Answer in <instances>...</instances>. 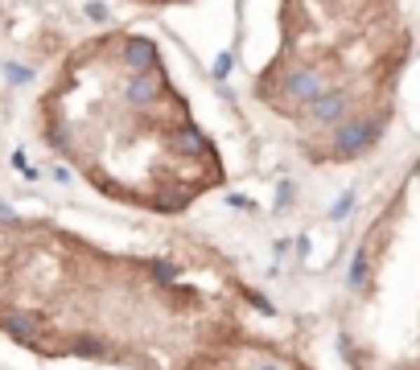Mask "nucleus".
Segmentation results:
<instances>
[{
    "mask_svg": "<svg viewBox=\"0 0 420 370\" xmlns=\"http://www.w3.org/2000/svg\"><path fill=\"white\" fill-rule=\"evenodd\" d=\"M384 132V116H346V120L334 128V140H330V153L338 160H351L363 156Z\"/></svg>",
    "mask_w": 420,
    "mask_h": 370,
    "instance_id": "f257e3e1",
    "label": "nucleus"
},
{
    "mask_svg": "<svg viewBox=\"0 0 420 370\" xmlns=\"http://www.w3.org/2000/svg\"><path fill=\"white\" fill-rule=\"evenodd\" d=\"M165 91V78H161V70H149V74H128L124 78V103L128 107H136V111H144V107H153Z\"/></svg>",
    "mask_w": 420,
    "mask_h": 370,
    "instance_id": "f03ea898",
    "label": "nucleus"
},
{
    "mask_svg": "<svg viewBox=\"0 0 420 370\" xmlns=\"http://www.w3.org/2000/svg\"><path fill=\"white\" fill-rule=\"evenodd\" d=\"M346 116H351V95L346 91H325L309 103V120L318 128H338Z\"/></svg>",
    "mask_w": 420,
    "mask_h": 370,
    "instance_id": "7ed1b4c3",
    "label": "nucleus"
},
{
    "mask_svg": "<svg viewBox=\"0 0 420 370\" xmlns=\"http://www.w3.org/2000/svg\"><path fill=\"white\" fill-rule=\"evenodd\" d=\"M325 78L313 70V66H301V70H292L289 78H285V95H289V103H313L318 95H325Z\"/></svg>",
    "mask_w": 420,
    "mask_h": 370,
    "instance_id": "20e7f679",
    "label": "nucleus"
},
{
    "mask_svg": "<svg viewBox=\"0 0 420 370\" xmlns=\"http://www.w3.org/2000/svg\"><path fill=\"white\" fill-rule=\"evenodd\" d=\"M120 54H124L128 74H149V70H157V54H161V50H157L153 37H124Z\"/></svg>",
    "mask_w": 420,
    "mask_h": 370,
    "instance_id": "39448f33",
    "label": "nucleus"
},
{
    "mask_svg": "<svg viewBox=\"0 0 420 370\" xmlns=\"http://www.w3.org/2000/svg\"><path fill=\"white\" fill-rule=\"evenodd\" d=\"M173 149L194 153V156H210V140L198 132L194 123H182V128H177V136H173Z\"/></svg>",
    "mask_w": 420,
    "mask_h": 370,
    "instance_id": "423d86ee",
    "label": "nucleus"
},
{
    "mask_svg": "<svg viewBox=\"0 0 420 370\" xmlns=\"http://www.w3.org/2000/svg\"><path fill=\"white\" fill-rule=\"evenodd\" d=\"M367 280H371V251L358 247L351 268H346V284H351V288H367Z\"/></svg>",
    "mask_w": 420,
    "mask_h": 370,
    "instance_id": "0eeeda50",
    "label": "nucleus"
},
{
    "mask_svg": "<svg viewBox=\"0 0 420 370\" xmlns=\"http://www.w3.org/2000/svg\"><path fill=\"white\" fill-rule=\"evenodd\" d=\"M4 74H8V83H13V87H29V83H33V70H29V66H21V62H8V66H4Z\"/></svg>",
    "mask_w": 420,
    "mask_h": 370,
    "instance_id": "6e6552de",
    "label": "nucleus"
},
{
    "mask_svg": "<svg viewBox=\"0 0 420 370\" xmlns=\"http://www.w3.org/2000/svg\"><path fill=\"white\" fill-rule=\"evenodd\" d=\"M355 189H346V193H342V198H338V202H334V210H330V218H334V222H338V218H346L351 214V210H355Z\"/></svg>",
    "mask_w": 420,
    "mask_h": 370,
    "instance_id": "1a4fd4ad",
    "label": "nucleus"
},
{
    "mask_svg": "<svg viewBox=\"0 0 420 370\" xmlns=\"http://www.w3.org/2000/svg\"><path fill=\"white\" fill-rule=\"evenodd\" d=\"M292 202H297V185H292V181H280V185H276V214H280L285 206H292Z\"/></svg>",
    "mask_w": 420,
    "mask_h": 370,
    "instance_id": "9d476101",
    "label": "nucleus"
},
{
    "mask_svg": "<svg viewBox=\"0 0 420 370\" xmlns=\"http://www.w3.org/2000/svg\"><path fill=\"white\" fill-rule=\"evenodd\" d=\"M231 66H235V58H231V50H223V54H219V58H215V66H210V74H215V78H219V83H223L226 74H231Z\"/></svg>",
    "mask_w": 420,
    "mask_h": 370,
    "instance_id": "9b49d317",
    "label": "nucleus"
},
{
    "mask_svg": "<svg viewBox=\"0 0 420 370\" xmlns=\"http://www.w3.org/2000/svg\"><path fill=\"white\" fill-rule=\"evenodd\" d=\"M83 13H87L91 21H107V4H103V0H87V8H83Z\"/></svg>",
    "mask_w": 420,
    "mask_h": 370,
    "instance_id": "f8f14e48",
    "label": "nucleus"
},
{
    "mask_svg": "<svg viewBox=\"0 0 420 370\" xmlns=\"http://www.w3.org/2000/svg\"><path fill=\"white\" fill-rule=\"evenodd\" d=\"M13 169H17V173H25L29 181H33V177H37V169H33L29 160H25V153H13Z\"/></svg>",
    "mask_w": 420,
    "mask_h": 370,
    "instance_id": "ddd939ff",
    "label": "nucleus"
},
{
    "mask_svg": "<svg viewBox=\"0 0 420 370\" xmlns=\"http://www.w3.org/2000/svg\"><path fill=\"white\" fill-rule=\"evenodd\" d=\"M50 177H54L58 185H66V181H70V169H66V165H54V169H50Z\"/></svg>",
    "mask_w": 420,
    "mask_h": 370,
    "instance_id": "4468645a",
    "label": "nucleus"
},
{
    "mask_svg": "<svg viewBox=\"0 0 420 370\" xmlns=\"http://www.w3.org/2000/svg\"><path fill=\"white\" fill-rule=\"evenodd\" d=\"M79 354H99V341H79Z\"/></svg>",
    "mask_w": 420,
    "mask_h": 370,
    "instance_id": "2eb2a0df",
    "label": "nucleus"
},
{
    "mask_svg": "<svg viewBox=\"0 0 420 370\" xmlns=\"http://www.w3.org/2000/svg\"><path fill=\"white\" fill-rule=\"evenodd\" d=\"M256 370H276V366H272V362H256Z\"/></svg>",
    "mask_w": 420,
    "mask_h": 370,
    "instance_id": "dca6fc26",
    "label": "nucleus"
}]
</instances>
